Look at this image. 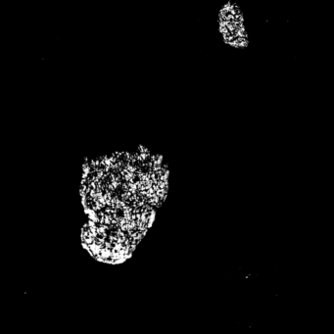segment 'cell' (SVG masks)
<instances>
[{
	"label": "cell",
	"instance_id": "6da1fadb",
	"mask_svg": "<svg viewBox=\"0 0 334 334\" xmlns=\"http://www.w3.org/2000/svg\"><path fill=\"white\" fill-rule=\"evenodd\" d=\"M217 30L222 41L226 45L236 49H246L249 46L243 12L234 1H226L217 12Z\"/></svg>",
	"mask_w": 334,
	"mask_h": 334
}]
</instances>
